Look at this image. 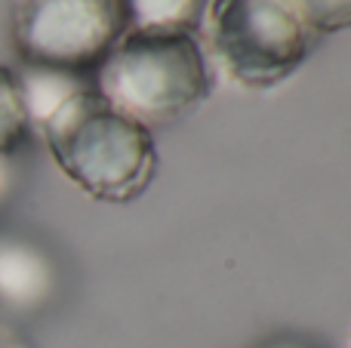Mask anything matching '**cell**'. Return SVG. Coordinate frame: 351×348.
I'll list each match as a JSON object with an SVG mask.
<instances>
[{"label":"cell","mask_w":351,"mask_h":348,"mask_svg":"<svg viewBox=\"0 0 351 348\" xmlns=\"http://www.w3.org/2000/svg\"><path fill=\"white\" fill-rule=\"evenodd\" d=\"M206 0H123L127 31L142 34H194Z\"/></svg>","instance_id":"obj_6"},{"label":"cell","mask_w":351,"mask_h":348,"mask_svg":"<svg viewBox=\"0 0 351 348\" xmlns=\"http://www.w3.org/2000/svg\"><path fill=\"white\" fill-rule=\"evenodd\" d=\"M0 348H28V343L19 333H12L10 327H0Z\"/></svg>","instance_id":"obj_10"},{"label":"cell","mask_w":351,"mask_h":348,"mask_svg":"<svg viewBox=\"0 0 351 348\" xmlns=\"http://www.w3.org/2000/svg\"><path fill=\"white\" fill-rule=\"evenodd\" d=\"M53 287V269L40 250L22 240H0V302L34 308Z\"/></svg>","instance_id":"obj_5"},{"label":"cell","mask_w":351,"mask_h":348,"mask_svg":"<svg viewBox=\"0 0 351 348\" xmlns=\"http://www.w3.org/2000/svg\"><path fill=\"white\" fill-rule=\"evenodd\" d=\"M210 43L231 80L271 90L308 59L311 34L296 0H213Z\"/></svg>","instance_id":"obj_3"},{"label":"cell","mask_w":351,"mask_h":348,"mask_svg":"<svg viewBox=\"0 0 351 348\" xmlns=\"http://www.w3.org/2000/svg\"><path fill=\"white\" fill-rule=\"evenodd\" d=\"M19 84H22V96H25V108H28L31 127H40L62 102H65L71 92L84 90V86L71 84L65 71H49V68H37L31 65L28 74H19Z\"/></svg>","instance_id":"obj_7"},{"label":"cell","mask_w":351,"mask_h":348,"mask_svg":"<svg viewBox=\"0 0 351 348\" xmlns=\"http://www.w3.org/2000/svg\"><path fill=\"white\" fill-rule=\"evenodd\" d=\"M127 34L123 0H16L12 40L28 65L90 71Z\"/></svg>","instance_id":"obj_4"},{"label":"cell","mask_w":351,"mask_h":348,"mask_svg":"<svg viewBox=\"0 0 351 348\" xmlns=\"http://www.w3.org/2000/svg\"><path fill=\"white\" fill-rule=\"evenodd\" d=\"M308 28L346 31L351 28V0H296Z\"/></svg>","instance_id":"obj_9"},{"label":"cell","mask_w":351,"mask_h":348,"mask_svg":"<svg viewBox=\"0 0 351 348\" xmlns=\"http://www.w3.org/2000/svg\"><path fill=\"white\" fill-rule=\"evenodd\" d=\"M268 348H311V345H302V343H271Z\"/></svg>","instance_id":"obj_11"},{"label":"cell","mask_w":351,"mask_h":348,"mask_svg":"<svg viewBox=\"0 0 351 348\" xmlns=\"http://www.w3.org/2000/svg\"><path fill=\"white\" fill-rule=\"evenodd\" d=\"M56 166L105 203H130L152 185L158 151L148 127L96 90H77L40 123Z\"/></svg>","instance_id":"obj_1"},{"label":"cell","mask_w":351,"mask_h":348,"mask_svg":"<svg viewBox=\"0 0 351 348\" xmlns=\"http://www.w3.org/2000/svg\"><path fill=\"white\" fill-rule=\"evenodd\" d=\"M96 92L142 127H158L197 111L213 80L191 34L127 31L99 65Z\"/></svg>","instance_id":"obj_2"},{"label":"cell","mask_w":351,"mask_h":348,"mask_svg":"<svg viewBox=\"0 0 351 348\" xmlns=\"http://www.w3.org/2000/svg\"><path fill=\"white\" fill-rule=\"evenodd\" d=\"M31 133V117L25 108L22 84L12 68L0 65V160L25 145Z\"/></svg>","instance_id":"obj_8"}]
</instances>
